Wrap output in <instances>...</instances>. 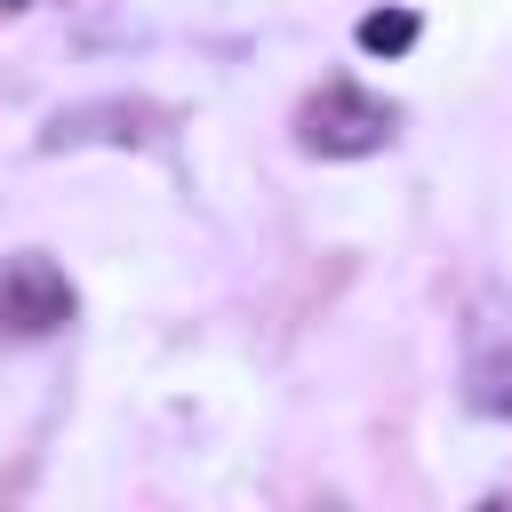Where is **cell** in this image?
<instances>
[{
  "instance_id": "obj_1",
  "label": "cell",
  "mask_w": 512,
  "mask_h": 512,
  "mask_svg": "<svg viewBox=\"0 0 512 512\" xmlns=\"http://www.w3.org/2000/svg\"><path fill=\"white\" fill-rule=\"evenodd\" d=\"M392 128H400V112H392L384 96L352 88V80H328L320 96L296 104V144H304L312 160H360V152H384Z\"/></svg>"
},
{
  "instance_id": "obj_2",
  "label": "cell",
  "mask_w": 512,
  "mask_h": 512,
  "mask_svg": "<svg viewBox=\"0 0 512 512\" xmlns=\"http://www.w3.org/2000/svg\"><path fill=\"white\" fill-rule=\"evenodd\" d=\"M168 136V112L144 104V96H80V104H56L40 144L48 152H72V144H160Z\"/></svg>"
},
{
  "instance_id": "obj_3",
  "label": "cell",
  "mask_w": 512,
  "mask_h": 512,
  "mask_svg": "<svg viewBox=\"0 0 512 512\" xmlns=\"http://www.w3.org/2000/svg\"><path fill=\"white\" fill-rule=\"evenodd\" d=\"M72 312H80V296L48 256H8L0 264V336H56Z\"/></svg>"
},
{
  "instance_id": "obj_4",
  "label": "cell",
  "mask_w": 512,
  "mask_h": 512,
  "mask_svg": "<svg viewBox=\"0 0 512 512\" xmlns=\"http://www.w3.org/2000/svg\"><path fill=\"white\" fill-rule=\"evenodd\" d=\"M464 400L480 416H512V352H480L472 376H464Z\"/></svg>"
},
{
  "instance_id": "obj_5",
  "label": "cell",
  "mask_w": 512,
  "mask_h": 512,
  "mask_svg": "<svg viewBox=\"0 0 512 512\" xmlns=\"http://www.w3.org/2000/svg\"><path fill=\"white\" fill-rule=\"evenodd\" d=\"M416 32H424L416 8H368V16H360V48H368V56H408Z\"/></svg>"
},
{
  "instance_id": "obj_6",
  "label": "cell",
  "mask_w": 512,
  "mask_h": 512,
  "mask_svg": "<svg viewBox=\"0 0 512 512\" xmlns=\"http://www.w3.org/2000/svg\"><path fill=\"white\" fill-rule=\"evenodd\" d=\"M0 8H24V0H0Z\"/></svg>"
}]
</instances>
